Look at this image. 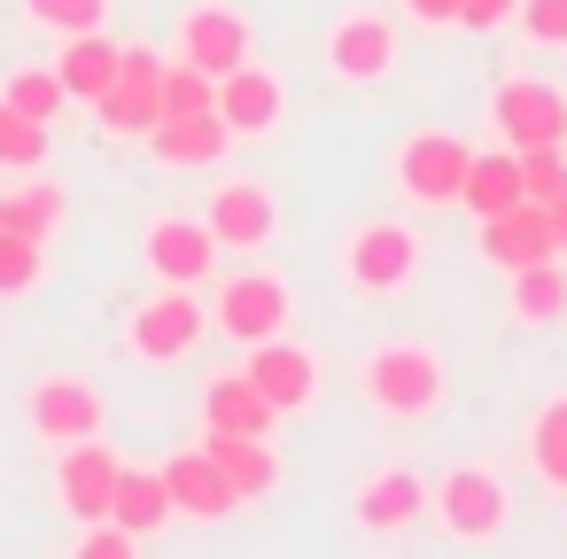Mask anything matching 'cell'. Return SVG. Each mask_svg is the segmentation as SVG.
Listing matches in <instances>:
<instances>
[{
	"label": "cell",
	"instance_id": "obj_39",
	"mask_svg": "<svg viewBox=\"0 0 567 559\" xmlns=\"http://www.w3.org/2000/svg\"><path fill=\"white\" fill-rule=\"evenodd\" d=\"M544 218H551V241H559V257H567V187L544 203Z\"/></svg>",
	"mask_w": 567,
	"mask_h": 559
},
{
	"label": "cell",
	"instance_id": "obj_1",
	"mask_svg": "<svg viewBox=\"0 0 567 559\" xmlns=\"http://www.w3.org/2000/svg\"><path fill=\"white\" fill-rule=\"evenodd\" d=\"M358 381H365V404L389 412V420H420V412L443 404V358L427 342H381Z\"/></svg>",
	"mask_w": 567,
	"mask_h": 559
},
{
	"label": "cell",
	"instance_id": "obj_5",
	"mask_svg": "<svg viewBox=\"0 0 567 559\" xmlns=\"http://www.w3.org/2000/svg\"><path fill=\"white\" fill-rule=\"evenodd\" d=\"M203 327H210V311L195 303V288H172V280H164V296H148V303L133 311L125 342H133V358L172 365V358H187V350L203 342Z\"/></svg>",
	"mask_w": 567,
	"mask_h": 559
},
{
	"label": "cell",
	"instance_id": "obj_28",
	"mask_svg": "<svg viewBox=\"0 0 567 559\" xmlns=\"http://www.w3.org/2000/svg\"><path fill=\"white\" fill-rule=\"evenodd\" d=\"M0 164H9V172H40L48 164V125L9 110V102H0Z\"/></svg>",
	"mask_w": 567,
	"mask_h": 559
},
{
	"label": "cell",
	"instance_id": "obj_24",
	"mask_svg": "<svg viewBox=\"0 0 567 559\" xmlns=\"http://www.w3.org/2000/svg\"><path fill=\"white\" fill-rule=\"evenodd\" d=\"M458 203H466L474 218H497V210H513V203H520V148L474 156V164H466V187H458Z\"/></svg>",
	"mask_w": 567,
	"mask_h": 559
},
{
	"label": "cell",
	"instance_id": "obj_23",
	"mask_svg": "<svg viewBox=\"0 0 567 559\" xmlns=\"http://www.w3.org/2000/svg\"><path fill=\"white\" fill-rule=\"evenodd\" d=\"M110 520H125L133 536H156L172 520V489H164V466H117V497H110Z\"/></svg>",
	"mask_w": 567,
	"mask_h": 559
},
{
	"label": "cell",
	"instance_id": "obj_33",
	"mask_svg": "<svg viewBox=\"0 0 567 559\" xmlns=\"http://www.w3.org/2000/svg\"><path fill=\"white\" fill-rule=\"evenodd\" d=\"M40 265H48V241H24V234L0 226V296H24L40 280Z\"/></svg>",
	"mask_w": 567,
	"mask_h": 559
},
{
	"label": "cell",
	"instance_id": "obj_34",
	"mask_svg": "<svg viewBox=\"0 0 567 559\" xmlns=\"http://www.w3.org/2000/svg\"><path fill=\"white\" fill-rule=\"evenodd\" d=\"M567 187V141H551V148H520V195L528 203H551Z\"/></svg>",
	"mask_w": 567,
	"mask_h": 559
},
{
	"label": "cell",
	"instance_id": "obj_37",
	"mask_svg": "<svg viewBox=\"0 0 567 559\" xmlns=\"http://www.w3.org/2000/svg\"><path fill=\"white\" fill-rule=\"evenodd\" d=\"M520 17V0H458V24L466 32H497V24H513Z\"/></svg>",
	"mask_w": 567,
	"mask_h": 559
},
{
	"label": "cell",
	"instance_id": "obj_31",
	"mask_svg": "<svg viewBox=\"0 0 567 559\" xmlns=\"http://www.w3.org/2000/svg\"><path fill=\"white\" fill-rule=\"evenodd\" d=\"M0 102H9V110H24V117H40V125H55L71 94H63V79H55V71H17Z\"/></svg>",
	"mask_w": 567,
	"mask_h": 559
},
{
	"label": "cell",
	"instance_id": "obj_8",
	"mask_svg": "<svg viewBox=\"0 0 567 559\" xmlns=\"http://www.w3.org/2000/svg\"><path fill=\"white\" fill-rule=\"evenodd\" d=\"M435 513H443L451 536L482 544V536L505 528V482H497L489 466H451V474L435 482Z\"/></svg>",
	"mask_w": 567,
	"mask_h": 559
},
{
	"label": "cell",
	"instance_id": "obj_38",
	"mask_svg": "<svg viewBox=\"0 0 567 559\" xmlns=\"http://www.w3.org/2000/svg\"><path fill=\"white\" fill-rule=\"evenodd\" d=\"M420 24H458V0H404Z\"/></svg>",
	"mask_w": 567,
	"mask_h": 559
},
{
	"label": "cell",
	"instance_id": "obj_16",
	"mask_svg": "<svg viewBox=\"0 0 567 559\" xmlns=\"http://www.w3.org/2000/svg\"><path fill=\"white\" fill-rule=\"evenodd\" d=\"M218 117L234 125V141H257V133H272L288 117V86L272 71H257V63H241V71L218 79Z\"/></svg>",
	"mask_w": 567,
	"mask_h": 559
},
{
	"label": "cell",
	"instance_id": "obj_25",
	"mask_svg": "<svg viewBox=\"0 0 567 559\" xmlns=\"http://www.w3.org/2000/svg\"><path fill=\"white\" fill-rule=\"evenodd\" d=\"M420 505H427V482H420V474H404V466H389V474H373V482H365L358 520H365V528H404V520H420Z\"/></svg>",
	"mask_w": 567,
	"mask_h": 559
},
{
	"label": "cell",
	"instance_id": "obj_36",
	"mask_svg": "<svg viewBox=\"0 0 567 559\" xmlns=\"http://www.w3.org/2000/svg\"><path fill=\"white\" fill-rule=\"evenodd\" d=\"M133 544H141V536H133L125 520H110V513H102V520H86V536H79V559H125Z\"/></svg>",
	"mask_w": 567,
	"mask_h": 559
},
{
	"label": "cell",
	"instance_id": "obj_17",
	"mask_svg": "<svg viewBox=\"0 0 567 559\" xmlns=\"http://www.w3.org/2000/svg\"><path fill=\"white\" fill-rule=\"evenodd\" d=\"M117 451L102 443V435H86V443H63V474H55V489H63V505L79 513V520H102L110 513V497H117Z\"/></svg>",
	"mask_w": 567,
	"mask_h": 559
},
{
	"label": "cell",
	"instance_id": "obj_7",
	"mask_svg": "<svg viewBox=\"0 0 567 559\" xmlns=\"http://www.w3.org/2000/svg\"><path fill=\"white\" fill-rule=\"evenodd\" d=\"M249 48H257V40H249V17L226 9V0H195V9L179 17V63H195V71H210V79L241 71Z\"/></svg>",
	"mask_w": 567,
	"mask_h": 559
},
{
	"label": "cell",
	"instance_id": "obj_21",
	"mask_svg": "<svg viewBox=\"0 0 567 559\" xmlns=\"http://www.w3.org/2000/svg\"><path fill=\"white\" fill-rule=\"evenodd\" d=\"M203 451L218 458V474L234 482V497H241V505H249V497H272V489H280V451H272L265 435H210Z\"/></svg>",
	"mask_w": 567,
	"mask_h": 559
},
{
	"label": "cell",
	"instance_id": "obj_14",
	"mask_svg": "<svg viewBox=\"0 0 567 559\" xmlns=\"http://www.w3.org/2000/svg\"><path fill=\"white\" fill-rule=\"evenodd\" d=\"M482 257L497 265V272H520V265H544V257H559V241H551V218H544V203H513V210H497V218H482Z\"/></svg>",
	"mask_w": 567,
	"mask_h": 559
},
{
	"label": "cell",
	"instance_id": "obj_30",
	"mask_svg": "<svg viewBox=\"0 0 567 559\" xmlns=\"http://www.w3.org/2000/svg\"><path fill=\"white\" fill-rule=\"evenodd\" d=\"M195 110H218V79L172 55L164 63V117H195Z\"/></svg>",
	"mask_w": 567,
	"mask_h": 559
},
{
	"label": "cell",
	"instance_id": "obj_32",
	"mask_svg": "<svg viewBox=\"0 0 567 559\" xmlns=\"http://www.w3.org/2000/svg\"><path fill=\"white\" fill-rule=\"evenodd\" d=\"M528 451H536V474L567 489V396L536 412V435H528Z\"/></svg>",
	"mask_w": 567,
	"mask_h": 559
},
{
	"label": "cell",
	"instance_id": "obj_13",
	"mask_svg": "<svg viewBox=\"0 0 567 559\" xmlns=\"http://www.w3.org/2000/svg\"><path fill=\"white\" fill-rule=\"evenodd\" d=\"M218 265V234L203 218H156L148 226V272L172 280V288H203Z\"/></svg>",
	"mask_w": 567,
	"mask_h": 559
},
{
	"label": "cell",
	"instance_id": "obj_35",
	"mask_svg": "<svg viewBox=\"0 0 567 559\" xmlns=\"http://www.w3.org/2000/svg\"><path fill=\"white\" fill-rule=\"evenodd\" d=\"M520 32L536 48H567V0H520Z\"/></svg>",
	"mask_w": 567,
	"mask_h": 559
},
{
	"label": "cell",
	"instance_id": "obj_27",
	"mask_svg": "<svg viewBox=\"0 0 567 559\" xmlns=\"http://www.w3.org/2000/svg\"><path fill=\"white\" fill-rule=\"evenodd\" d=\"M0 226L9 234H24V241H55V226H63V187H17L9 203H0Z\"/></svg>",
	"mask_w": 567,
	"mask_h": 559
},
{
	"label": "cell",
	"instance_id": "obj_12",
	"mask_svg": "<svg viewBox=\"0 0 567 559\" xmlns=\"http://www.w3.org/2000/svg\"><path fill=\"white\" fill-rule=\"evenodd\" d=\"M203 226L218 234V249H265L272 226H280V203H272L265 179H226V187L210 195V218H203Z\"/></svg>",
	"mask_w": 567,
	"mask_h": 559
},
{
	"label": "cell",
	"instance_id": "obj_9",
	"mask_svg": "<svg viewBox=\"0 0 567 559\" xmlns=\"http://www.w3.org/2000/svg\"><path fill=\"white\" fill-rule=\"evenodd\" d=\"M241 373L265 389V404H272V412H303V404L319 396V358H311L303 342H288V334L249 342V365H241Z\"/></svg>",
	"mask_w": 567,
	"mask_h": 559
},
{
	"label": "cell",
	"instance_id": "obj_19",
	"mask_svg": "<svg viewBox=\"0 0 567 559\" xmlns=\"http://www.w3.org/2000/svg\"><path fill=\"white\" fill-rule=\"evenodd\" d=\"M164 489H172V513H187V520H226V513L241 505L210 451H179V458H164Z\"/></svg>",
	"mask_w": 567,
	"mask_h": 559
},
{
	"label": "cell",
	"instance_id": "obj_11",
	"mask_svg": "<svg viewBox=\"0 0 567 559\" xmlns=\"http://www.w3.org/2000/svg\"><path fill=\"white\" fill-rule=\"evenodd\" d=\"M226 148H234V125H226L218 110L156 117V125H148V156L172 164V172H210V164H226Z\"/></svg>",
	"mask_w": 567,
	"mask_h": 559
},
{
	"label": "cell",
	"instance_id": "obj_15",
	"mask_svg": "<svg viewBox=\"0 0 567 559\" xmlns=\"http://www.w3.org/2000/svg\"><path fill=\"white\" fill-rule=\"evenodd\" d=\"M32 435H48V443H86V435H102V389H86V381H71V373H48V381L32 389Z\"/></svg>",
	"mask_w": 567,
	"mask_h": 559
},
{
	"label": "cell",
	"instance_id": "obj_26",
	"mask_svg": "<svg viewBox=\"0 0 567 559\" xmlns=\"http://www.w3.org/2000/svg\"><path fill=\"white\" fill-rule=\"evenodd\" d=\"M505 280H513V319H528V327H551V319L567 311V257L520 265V272H505Z\"/></svg>",
	"mask_w": 567,
	"mask_h": 559
},
{
	"label": "cell",
	"instance_id": "obj_20",
	"mask_svg": "<svg viewBox=\"0 0 567 559\" xmlns=\"http://www.w3.org/2000/svg\"><path fill=\"white\" fill-rule=\"evenodd\" d=\"M272 404H265V389L249 381V373H218L210 389H203V435H272Z\"/></svg>",
	"mask_w": 567,
	"mask_h": 559
},
{
	"label": "cell",
	"instance_id": "obj_29",
	"mask_svg": "<svg viewBox=\"0 0 567 559\" xmlns=\"http://www.w3.org/2000/svg\"><path fill=\"white\" fill-rule=\"evenodd\" d=\"M24 17H32L40 32L71 40V32H102V24H110V0H24Z\"/></svg>",
	"mask_w": 567,
	"mask_h": 559
},
{
	"label": "cell",
	"instance_id": "obj_6",
	"mask_svg": "<svg viewBox=\"0 0 567 559\" xmlns=\"http://www.w3.org/2000/svg\"><path fill=\"white\" fill-rule=\"evenodd\" d=\"M466 164H474V148H466L458 133H420V141H404V156H396V187H404L420 210H443V203H458Z\"/></svg>",
	"mask_w": 567,
	"mask_h": 559
},
{
	"label": "cell",
	"instance_id": "obj_22",
	"mask_svg": "<svg viewBox=\"0 0 567 559\" xmlns=\"http://www.w3.org/2000/svg\"><path fill=\"white\" fill-rule=\"evenodd\" d=\"M55 79L71 102H102V86L117 79V40L110 32H71L63 55H55Z\"/></svg>",
	"mask_w": 567,
	"mask_h": 559
},
{
	"label": "cell",
	"instance_id": "obj_4",
	"mask_svg": "<svg viewBox=\"0 0 567 559\" xmlns=\"http://www.w3.org/2000/svg\"><path fill=\"white\" fill-rule=\"evenodd\" d=\"M342 272H350L358 296H396L420 272V234L412 226H389V218L381 226H358L350 249H342Z\"/></svg>",
	"mask_w": 567,
	"mask_h": 559
},
{
	"label": "cell",
	"instance_id": "obj_3",
	"mask_svg": "<svg viewBox=\"0 0 567 559\" xmlns=\"http://www.w3.org/2000/svg\"><path fill=\"white\" fill-rule=\"evenodd\" d=\"M288 311H296V296H288L280 272H234V280H218V296H210V319H218V334H234V342L288 334Z\"/></svg>",
	"mask_w": 567,
	"mask_h": 559
},
{
	"label": "cell",
	"instance_id": "obj_10",
	"mask_svg": "<svg viewBox=\"0 0 567 559\" xmlns=\"http://www.w3.org/2000/svg\"><path fill=\"white\" fill-rule=\"evenodd\" d=\"M497 133H505V148H551V141H567V94L544 86V79L497 86Z\"/></svg>",
	"mask_w": 567,
	"mask_h": 559
},
{
	"label": "cell",
	"instance_id": "obj_18",
	"mask_svg": "<svg viewBox=\"0 0 567 559\" xmlns=\"http://www.w3.org/2000/svg\"><path fill=\"white\" fill-rule=\"evenodd\" d=\"M327 63H334V79H350V86H373V79H389V63H396V32H389L381 17H342V24L327 32Z\"/></svg>",
	"mask_w": 567,
	"mask_h": 559
},
{
	"label": "cell",
	"instance_id": "obj_2",
	"mask_svg": "<svg viewBox=\"0 0 567 559\" xmlns=\"http://www.w3.org/2000/svg\"><path fill=\"white\" fill-rule=\"evenodd\" d=\"M94 117L125 141H148V125L164 117V55L156 48H117V79L102 86Z\"/></svg>",
	"mask_w": 567,
	"mask_h": 559
}]
</instances>
